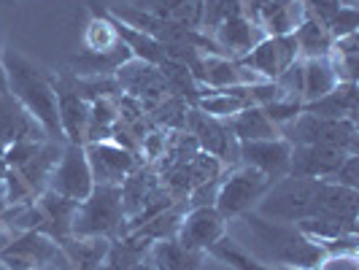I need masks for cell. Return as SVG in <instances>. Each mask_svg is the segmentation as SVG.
I'll return each instance as SVG.
<instances>
[{
    "mask_svg": "<svg viewBox=\"0 0 359 270\" xmlns=\"http://www.w3.org/2000/svg\"><path fill=\"white\" fill-rule=\"evenodd\" d=\"M227 238L241 252L249 257L268 262V265H284L294 270H313L324 257L322 246L300 233L294 224L273 222L257 211L235 216L227 222Z\"/></svg>",
    "mask_w": 359,
    "mask_h": 270,
    "instance_id": "cell-1",
    "label": "cell"
},
{
    "mask_svg": "<svg viewBox=\"0 0 359 270\" xmlns=\"http://www.w3.org/2000/svg\"><path fill=\"white\" fill-rule=\"evenodd\" d=\"M3 71H6L8 95L36 119L49 141L65 144V135L60 127V111H57L54 79H49L46 71L36 65L27 54L11 49V46H6V52H3Z\"/></svg>",
    "mask_w": 359,
    "mask_h": 270,
    "instance_id": "cell-2",
    "label": "cell"
},
{
    "mask_svg": "<svg viewBox=\"0 0 359 270\" xmlns=\"http://www.w3.org/2000/svg\"><path fill=\"white\" fill-rule=\"evenodd\" d=\"M125 200L122 187H103L95 184L92 195L76 205L73 214V238H111V235H125Z\"/></svg>",
    "mask_w": 359,
    "mask_h": 270,
    "instance_id": "cell-3",
    "label": "cell"
},
{
    "mask_svg": "<svg viewBox=\"0 0 359 270\" xmlns=\"http://www.w3.org/2000/svg\"><path fill=\"white\" fill-rule=\"evenodd\" d=\"M322 181L316 179H297V176H284V179L273 181L268 192L259 198V203L252 211H257L265 219L273 222H287L294 224L300 219H308L313 214V200L319 195Z\"/></svg>",
    "mask_w": 359,
    "mask_h": 270,
    "instance_id": "cell-4",
    "label": "cell"
},
{
    "mask_svg": "<svg viewBox=\"0 0 359 270\" xmlns=\"http://www.w3.org/2000/svg\"><path fill=\"white\" fill-rule=\"evenodd\" d=\"M270 184L273 181L268 176H262L259 170H254L249 165L224 168V173L219 179V189H216L214 208L230 222L235 216L252 211L254 205L259 203V198L268 192Z\"/></svg>",
    "mask_w": 359,
    "mask_h": 270,
    "instance_id": "cell-5",
    "label": "cell"
},
{
    "mask_svg": "<svg viewBox=\"0 0 359 270\" xmlns=\"http://www.w3.org/2000/svg\"><path fill=\"white\" fill-rule=\"evenodd\" d=\"M0 262L8 270H30V268H60L73 270V262L65 246L57 243L41 230H27L19 233L3 252H0Z\"/></svg>",
    "mask_w": 359,
    "mask_h": 270,
    "instance_id": "cell-6",
    "label": "cell"
},
{
    "mask_svg": "<svg viewBox=\"0 0 359 270\" xmlns=\"http://www.w3.org/2000/svg\"><path fill=\"white\" fill-rule=\"evenodd\" d=\"M281 138L292 146H338L357 154V122L351 119H322L303 111L292 125L281 127Z\"/></svg>",
    "mask_w": 359,
    "mask_h": 270,
    "instance_id": "cell-7",
    "label": "cell"
},
{
    "mask_svg": "<svg viewBox=\"0 0 359 270\" xmlns=\"http://www.w3.org/2000/svg\"><path fill=\"white\" fill-rule=\"evenodd\" d=\"M46 189L54 192V195H62V198L73 200V203H81V200L90 198L92 189H95V179H92L84 146L79 144L62 146V154H60L52 176L46 181Z\"/></svg>",
    "mask_w": 359,
    "mask_h": 270,
    "instance_id": "cell-8",
    "label": "cell"
},
{
    "mask_svg": "<svg viewBox=\"0 0 359 270\" xmlns=\"http://www.w3.org/2000/svg\"><path fill=\"white\" fill-rule=\"evenodd\" d=\"M84 154L90 162L95 184H103V187H122L127 176H133L141 168L138 151H130V149L114 144V141L84 144Z\"/></svg>",
    "mask_w": 359,
    "mask_h": 270,
    "instance_id": "cell-9",
    "label": "cell"
},
{
    "mask_svg": "<svg viewBox=\"0 0 359 270\" xmlns=\"http://www.w3.org/2000/svg\"><path fill=\"white\" fill-rule=\"evenodd\" d=\"M224 235H227V219L219 214L214 205H200V208H189L184 214L173 241L187 252L208 254L211 246L219 243Z\"/></svg>",
    "mask_w": 359,
    "mask_h": 270,
    "instance_id": "cell-10",
    "label": "cell"
},
{
    "mask_svg": "<svg viewBox=\"0 0 359 270\" xmlns=\"http://www.w3.org/2000/svg\"><path fill=\"white\" fill-rule=\"evenodd\" d=\"M187 127H189V135H195L200 151L216 157L224 168L238 165V141L222 119H214L198 108H192L187 111Z\"/></svg>",
    "mask_w": 359,
    "mask_h": 270,
    "instance_id": "cell-11",
    "label": "cell"
},
{
    "mask_svg": "<svg viewBox=\"0 0 359 270\" xmlns=\"http://www.w3.org/2000/svg\"><path fill=\"white\" fill-rule=\"evenodd\" d=\"M297 43L292 36H265L249 54L241 57V62L254 71L262 81H276L292 62H297Z\"/></svg>",
    "mask_w": 359,
    "mask_h": 270,
    "instance_id": "cell-12",
    "label": "cell"
},
{
    "mask_svg": "<svg viewBox=\"0 0 359 270\" xmlns=\"http://www.w3.org/2000/svg\"><path fill=\"white\" fill-rule=\"evenodd\" d=\"M192 79L203 90H230V87H246V84L262 81L241 60L222 57V54H200Z\"/></svg>",
    "mask_w": 359,
    "mask_h": 270,
    "instance_id": "cell-13",
    "label": "cell"
},
{
    "mask_svg": "<svg viewBox=\"0 0 359 270\" xmlns=\"http://www.w3.org/2000/svg\"><path fill=\"white\" fill-rule=\"evenodd\" d=\"M289 160H292V144L287 138L238 144V165H249L270 181L289 176Z\"/></svg>",
    "mask_w": 359,
    "mask_h": 270,
    "instance_id": "cell-14",
    "label": "cell"
},
{
    "mask_svg": "<svg viewBox=\"0 0 359 270\" xmlns=\"http://www.w3.org/2000/svg\"><path fill=\"white\" fill-rule=\"evenodd\" d=\"M57 90V111H60V127L65 135V144H87V125H90V103L76 90V79H54Z\"/></svg>",
    "mask_w": 359,
    "mask_h": 270,
    "instance_id": "cell-15",
    "label": "cell"
},
{
    "mask_svg": "<svg viewBox=\"0 0 359 270\" xmlns=\"http://www.w3.org/2000/svg\"><path fill=\"white\" fill-rule=\"evenodd\" d=\"M351 151L338 149V146H292V160H289V176L297 179H316L327 181L341 162Z\"/></svg>",
    "mask_w": 359,
    "mask_h": 270,
    "instance_id": "cell-16",
    "label": "cell"
},
{
    "mask_svg": "<svg viewBox=\"0 0 359 270\" xmlns=\"http://www.w3.org/2000/svg\"><path fill=\"white\" fill-rule=\"evenodd\" d=\"M208 36L214 38V43L219 46V52L224 57H233V60H241L243 54H249L265 38L262 27L249 19L246 14H235L227 22H222L216 30H211Z\"/></svg>",
    "mask_w": 359,
    "mask_h": 270,
    "instance_id": "cell-17",
    "label": "cell"
},
{
    "mask_svg": "<svg viewBox=\"0 0 359 270\" xmlns=\"http://www.w3.org/2000/svg\"><path fill=\"white\" fill-rule=\"evenodd\" d=\"M38 208L43 214V224H41V233H46L49 238H54L57 243H68L73 235V214H76V205L73 200L62 198V195H54L49 189H43L38 195Z\"/></svg>",
    "mask_w": 359,
    "mask_h": 270,
    "instance_id": "cell-18",
    "label": "cell"
},
{
    "mask_svg": "<svg viewBox=\"0 0 359 270\" xmlns=\"http://www.w3.org/2000/svg\"><path fill=\"white\" fill-rule=\"evenodd\" d=\"M306 114L322 119H351L357 122V81H338L332 90L319 100L303 106Z\"/></svg>",
    "mask_w": 359,
    "mask_h": 270,
    "instance_id": "cell-19",
    "label": "cell"
},
{
    "mask_svg": "<svg viewBox=\"0 0 359 270\" xmlns=\"http://www.w3.org/2000/svg\"><path fill=\"white\" fill-rule=\"evenodd\" d=\"M306 17V3L300 0H270L257 14V25L265 36H292Z\"/></svg>",
    "mask_w": 359,
    "mask_h": 270,
    "instance_id": "cell-20",
    "label": "cell"
},
{
    "mask_svg": "<svg viewBox=\"0 0 359 270\" xmlns=\"http://www.w3.org/2000/svg\"><path fill=\"white\" fill-rule=\"evenodd\" d=\"M227 130L235 135L238 144L246 141H270V138H281V130L268 119V114L259 106H246L243 111H238L235 116L224 119Z\"/></svg>",
    "mask_w": 359,
    "mask_h": 270,
    "instance_id": "cell-21",
    "label": "cell"
},
{
    "mask_svg": "<svg viewBox=\"0 0 359 270\" xmlns=\"http://www.w3.org/2000/svg\"><path fill=\"white\" fill-rule=\"evenodd\" d=\"M127 60H133V54L125 43L119 41V46H114L111 52H90L84 49L71 60V68L79 79H90V76H116V71L125 65Z\"/></svg>",
    "mask_w": 359,
    "mask_h": 270,
    "instance_id": "cell-22",
    "label": "cell"
},
{
    "mask_svg": "<svg viewBox=\"0 0 359 270\" xmlns=\"http://www.w3.org/2000/svg\"><path fill=\"white\" fill-rule=\"evenodd\" d=\"M144 262L149 270H198L203 254L187 252L176 241H154L146 252Z\"/></svg>",
    "mask_w": 359,
    "mask_h": 270,
    "instance_id": "cell-23",
    "label": "cell"
},
{
    "mask_svg": "<svg viewBox=\"0 0 359 270\" xmlns=\"http://www.w3.org/2000/svg\"><path fill=\"white\" fill-rule=\"evenodd\" d=\"M294 227L306 238L322 243V241L357 235V216H308V219L294 222Z\"/></svg>",
    "mask_w": 359,
    "mask_h": 270,
    "instance_id": "cell-24",
    "label": "cell"
},
{
    "mask_svg": "<svg viewBox=\"0 0 359 270\" xmlns=\"http://www.w3.org/2000/svg\"><path fill=\"white\" fill-rule=\"evenodd\" d=\"M357 203H359L357 189L322 181L319 195L313 200V214L311 216H357Z\"/></svg>",
    "mask_w": 359,
    "mask_h": 270,
    "instance_id": "cell-25",
    "label": "cell"
},
{
    "mask_svg": "<svg viewBox=\"0 0 359 270\" xmlns=\"http://www.w3.org/2000/svg\"><path fill=\"white\" fill-rule=\"evenodd\" d=\"M335 84H338V76L332 71L330 54H327V57L303 60V106L319 100V97L327 95Z\"/></svg>",
    "mask_w": 359,
    "mask_h": 270,
    "instance_id": "cell-26",
    "label": "cell"
},
{
    "mask_svg": "<svg viewBox=\"0 0 359 270\" xmlns=\"http://www.w3.org/2000/svg\"><path fill=\"white\" fill-rule=\"evenodd\" d=\"M294 43H297V54L300 60H311V57H327L332 52V38L324 30V25H319L316 19L306 17L300 22V27L292 33Z\"/></svg>",
    "mask_w": 359,
    "mask_h": 270,
    "instance_id": "cell-27",
    "label": "cell"
},
{
    "mask_svg": "<svg viewBox=\"0 0 359 270\" xmlns=\"http://www.w3.org/2000/svg\"><path fill=\"white\" fill-rule=\"evenodd\" d=\"M203 6H205V0H157V6L151 11L157 17L173 22V25L189 27V30H200V25H203Z\"/></svg>",
    "mask_w": 359,
    "mask_h": 270,
    "instance_id": "cell-28",
    "label": "cell"
},
{
    "mask_svg": "<svg viewBox=\"0 0 359 270\" xmlns=\"http://www.w3.org/2000/svg\"><path fill=\"white\" fill-rule=\"evenodd\" d=\"M208 254L216 257V259H222L224 265H230L233 270H294V268H284V265H268V262L254 259V257H249L246 252H241L227 235H224L219 243H214Z\"/></svg>",
    "mask_w": 359,
    "mask_h": 270,
    "instance_id": "cell-29",
    "label": "cell"
},
{
    "mask_svg": "<svg viewBox=\"0 0 359 270\" xmlns=\"http://www.w3.org/2000/svg\"><path fill=\"white\" fill-rule=\"evenodd\" d=\"M84 46L90 52H111L114 46H119V36H116L114 22L108 14H97L90 19L87 33H84Z\"/></svg>",
    "mask_w": 359,
    "mask_h": 270,
    "instance_id": "cell-30",
    "label": "cell"
},
{
    "mask_svg": "<svg viewBox=\"0 0 359 270\" xmlns=\"http://www.w3.org/2000/svg\"><path fill=\"white\" fill-rule=\"evenodd\" d=\"M262 111L268 114V119L273 122V125L278 127H287L292 125L300 114H303V103L300 100H294V97H287V95H281V97H276L273 103H268V106H262Z\"/></svg>",
    "mask_w": 359,
    "mask_h": 270,
    "instance_id": "cell-31",
    "label": "cell"
},
{
    "mask_svg": "<svg viewBox=\"0 0 359 270\" xmlns=\"http://www.w3.org/2000/svg\"><path fill=\"white\" fill-rule=\"evenodd\" d=\"M357 27H359V11L357 8H346V6H338L335 14L327 19V25H324V30L330 33L332 41L357 33Z\"/></svg>",
    "mask_w": 359,
    "mask_h": 270,
    "instance_id": "cell-32",
    "label": "cell"
},
{
    "mask_svg": "<svg viewBox=\"0 0 359 270\" xmlns=\"http://www.w3.org/2000/svg\"><path fill=\"white\" fill-rule=\"evenodd\" d=\"M327 184H341L348 189H359V157L357 154H348L341 162V168L327 179Z\"/></svg>",
    "mask_w": 359,
    "mask_h": 270,
    "instance_id": "cell-33",
    "label": "cell"
},
{
    "mask_svg": "<svg viewBox=\"0 0 359 270\" xmlns=\"http://www.w3.org/2000/svg\"><path fill=\"white\" fill-rule=\"evenodd\" d=\"M313 270H359L357 254H324Z\"/></svg>",
    "mask_w": 359,
    "mask_h": 270,
    "instance_id": "cell-34",
    "label": "cell"
},
{
    "mask_svg": "<svg viewBox=\"0 0 359 270\" xmlns=\"http://www.w3.org/2000/svg\"><path fill=\"white\" fill-rule=\"evenodd\" d=\"M141 151H144L149 160H157L165 154V135L162 133H146L141 138Z\"/></svg>",
    "mask_w": 359,
    "mask_h": 270,
    "instance_id": "cell-35",
    "label": "cell"
},
{
    "mask_svg": "<svg viewBox=\"0 0 359 270\" xmlns=\"http://www.w3.org/2000/svg\"><path fill=\"white\" fill-rule=\"evenodd\" d=\"M235 3L241 6V11H243L246 17L254 19V22H257V14H259V11H262V8L268 6L270 0H235Z\"/></svg>",
    "mask_w": 359,
    "mask_h": 270,
    "instance_id": "cell-36",
    "label": "cell"
},
{
    "mask_svg": "<svg viewBox=\"0 0 359 270\" xmlns=\"http://www.w3.org/2000/svg\"><path fill=\"white\" fill-rule=\"evenodd\" d=\"M14 238H17V233H14L11 227H6V224L0 222V252H3V249H6V246H8L11 241H14Z\"/></svg>",
    "mask_w": 359,
    "mask_h": 270,
    "instance_id": "cell-37",
    "label": "cell"
},
{
    "mask_svg": "<svg viewBox=\"0 0 359 270\" xmlns=\"http://www.w3.org/2000/svg\"><path fill=\"white\" fill-rule=\"evenodd\" d=\"M3 52H6V46H3V41H0V95H8V87H6V71H3Z\"/></svg>",
    "mask_w": 359,
    "mask_h": 270,
    "instance_id": "cell-38",
    "label": "cell"
},
{
    "mask_svg": "<svg viewBox=\"0 0 359 270\" xmlns=\"http://www.w3.org/2000/svg\"><path fill=\"white\" fill-rule=\"evenodd\" d=\"M30 270H60V268H30Z\"/></svg>",
    "mask_w": 359,
    "mask_h": 270,
    "instance_id": "cell-39",
    "label": "cell"
},
{
    "mask_svg": "<svg viewBox=\"0 0 359 270\" xmlns=\"http://www.w3.org/2000/svg\"><path fill=\"white\" fill-rule=\"evenodd\" d=\"M0 270H8V268H6V265H3V262H0Z\"/></svg>",
    "mask_w": 359,
    "mask_h": 270,
    "instance_id": "cell-40",
    "label": "cell"
},
{
    "mask_svg": "<svg viewBox=\"0 0 359 270\" xmlns=\"http://www.w3.org/2000/svg\"><path fill=\"white\" fill-rule=\"evenodd\" d=\"M300 3H306V0H300Z\"/></svg>",
    "mask_w": 359,
    "mask_h": 270,
    "instance_id": "cell-41",
    "label": "cell"
}]
</instances>
